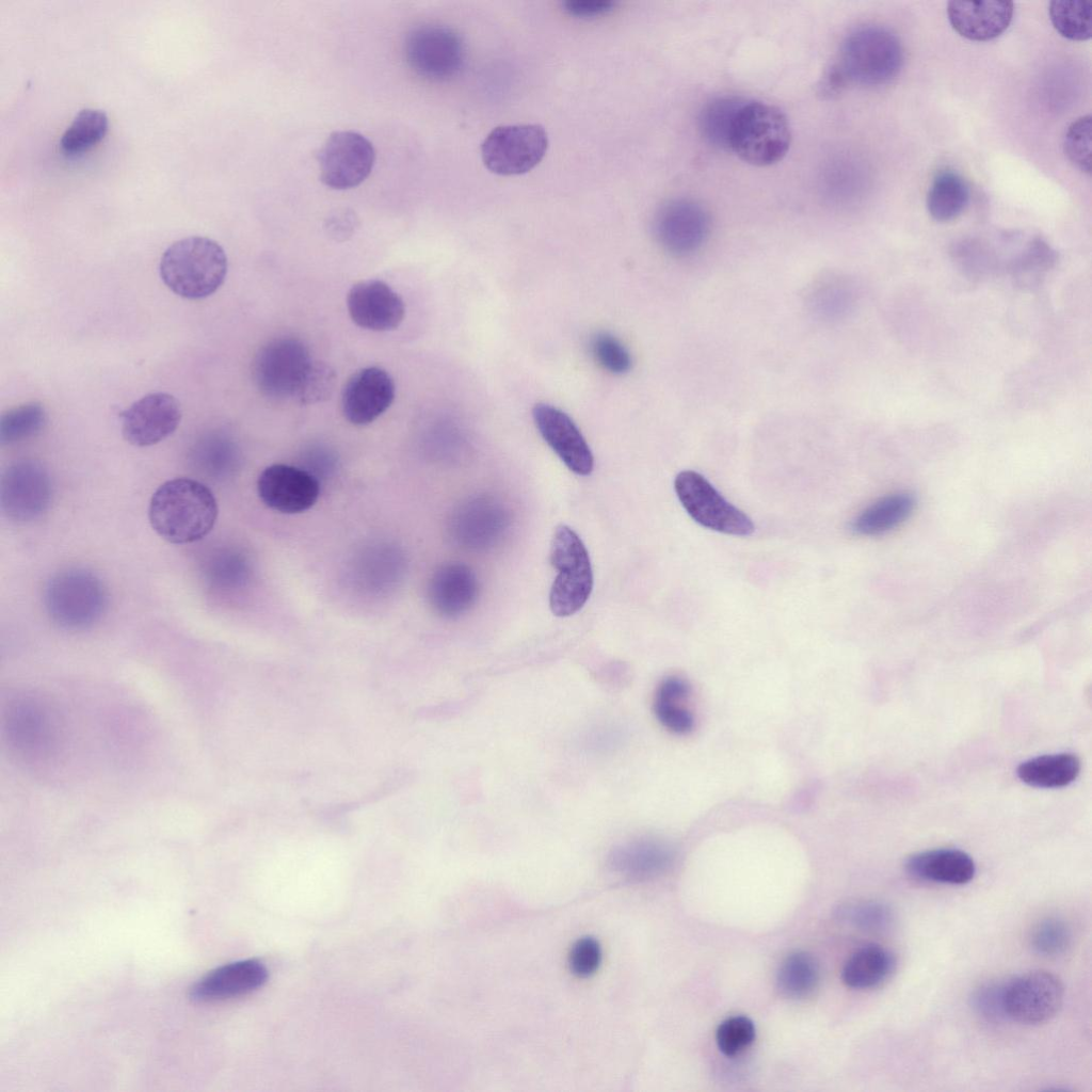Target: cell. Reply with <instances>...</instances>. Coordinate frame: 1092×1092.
<instances>
[{
    "label": "cell",
    "mask_w": 1092,
    "mask_h": 1092,
    "mask_svg": "<svg viewBox=\"0 0 1092 1092\" xmlns=\"http://www.w3.org/2000/svg\"><path fill=\"white\" fill-rule=\"evenodd\" d=\"M591 352L596 363L606 371L623 374L631 367V357L627 349L614 336L598 333L591 340Z\"/></svg>",
    "instance_id": "44"
},
{
    "label": "cell",
    "mask_w": 1092,
    "mask_h": 1092,
    "mask_svg": "<svg viewBox=\"0 0 1092 1092\" xmlns=\"http://www.w3.org/2000/svg\"><path fill=\"white\" fill-rule=\"evenodd\" d=\"M51 498L50 476L38 461L19 460L3 471L1 509L10 519L28 523L38 518L49 508Z\"/></svg>",
    "instance_id": "12"
},
{
    "label": "cell",
    "mask_w": 1092,
    "mask_h": 1092,
    "mask_svg": "<svg viewBox=\"0 0 1092 1092\" xmlns=\"http://www.w3.org/2000/svg\"><path fill=\"white\" fill-rule=\"evenodd\" d=\"M897 960L893 951L879 944H868L846 961L841 979L855 990H868L881 985L895 971Z\"/></svg>",
    "instance_id": "26"
},
{
    "label": "cell",
    "mask_w": 1092,
    "mask_h": 1092,
    "mask_svg": "<svg viewBox=\"0 0 1092 1092\" xmlns=\"http://www.w3.org/2000/svg\"><path fill=\"white\" fill-rule=\"evenodd\" d=\"M1063 999L1062 981L1048 970H1030L1005 983L1006 1015L1021 1024L1047 1023L1059 1012Z\"/></svg>",
    "instance_id": "11"
},
{
    "label": "cell",
    "mask_w": 1092,
    "mask_h": 1092,
    "mask_svg": "<svg viewBox=\"0 0 1092 1092\" xmlns=\"http://www.w3.org/2000/svg\"><path fill=\"white\" fill-rule=\"evenodd\" d=\"M532 414L542 437L567 468L579 476L590 475L594 467L592 451L569 416L545 403L536 404Z\"/></svg>",
    "instance_id": "20"
},
{
    "label": "cell",
    "mask_w": 1092,
    "mask_h": 1092,
    "mask_svg": "<svg viewBox=\"0 0 1092 1092\" xmlns=\"http://www.w3.org/2000/svg\"><path fill=\"white\" fill-rule=\"evenodd\" d=\"M564 11L578 18H595L611 12L613 0H568L562 3Z\"/></svg>",
    "instance_id": "49"
},
{
    "label": "cell",
    "mask_w": 1092,
    "mask_h": 1092,
    "mask_svg": "<svg viewBox=\"0 0 1092 1092\" xmlns=\"http://www.w3.org/2000/svg\"><path fill=\"white\" fill-rule=\"evenodd\" d=\"M268 979L266 966L248 959L216 967L196 981L189 997L196 1002H208L247 994L260 987Z\"/></svg>",
    "instance_id": "22"
},
{
    "label": "cell",
    "mask_w": 1092,
    "mask_h": 1092,
    "mask_svg": "<svg viewBox=\"0 0 1092 1092\" xmlns=\"http://www.w3.org/2000/svg\"><path fill=\"white\" fill-rule=\"evenodd\" d=\"M124 438L136 447L160 443L175 432L181 420L177 399L167 392L148 394L122 413Z\"/></svg>",
    "instance_id": "16"
},
{
    "label": "cell",
    "mask_w": 1092,
    "mask_h": 1092,
    "mask_svg": "<svg viewBox=\"0 0 1092 1092\" xmlns=\"http://www.w3.org/2000/svg\"><path fill=\"white\" fill-rule=\"evenodd\" d=\"M954 259L964 274L971 278L984 277L995 269L992 255L974 245L960 247L954 253Z\"/></svg>",
    "instance_id": "48"
},
{
    "label": "cell",
    "mask_w": 1092,
    "mask_h": 1092,
    "mask_svg": "<svg viewBox=\"0 0 1092 1092\" xmlns=\"http://www.w3.org/2000/svg\"><path fill=\"white\" fill-rule=\"evenodd\" d=\"M211 489L198 480L180 477L165 481L152 494L148 518L156 533L172 544L205 537L218 518Z\"/></svg>",
    "instance_id": "1"
},
{
    "label": "cell",
    "mask_w": 1092,
    "mask_h": 1092,
    "mask_svg": "<svg viewBox=\"0 0 1092 1092\" xmlns=\"http://www.w3.org/2000/svg\"><path fill=\"white\" fill-rule=\"evenodd\" d=\"M203 574L212 590L229 592L244 585L248 577V565L241 553L220 549L205 561Z\"/></svg>",
    "instance_id": "35"
},
{
    "label": "cell",
    "mask_w": 1092,
    "mask_h": 1092,
    "mask_svg": "<svg viewBox=\"0 0 1092 1092\" xmlns=\"http://www.w3.org/2000/svg\"><path fill=\"white\" fill-rule=\"evenodd\" d=\"M969 202V188L965 179L952 170L938 172L928 190L927 209L937 222L958 218Z\"/></svg>",
    "instance_id": "31"
},
{
    "label": "cell",
    "mask_w": 1092,
    "mask_h": 1092,
    "mask_svg": "<svg viewBox=\"0 0 1092 1092\" xmlns=\"http://www.w3.org/2000/svg\"><path fill=\"white\" fill-rule=\"evenodd\" d=\"M108 128L109 119L102 110L83 109L62 134L61 148L69 156L82 154L99 143L107 134Z\"/></svg>",
    "instance_id": "33"
},
{
    "label": "cell",
    "mask_w": 1092,
    "mask_h": 1092,
    "mask_svg": "<svg viewBox=\"0 0 1092 1092\" xmlns=\"http://www.w3.org/2000/svg\"><path fill=\"white\" fill-rule=\"evenodd\" d=\"M1091 116H1080L1067 128L1063 148L1069 160L1080 171L1091 173Z\"/></svg>",
    "instance_id": "42"
},
{
    "label": "cell",
    "mask_w": 1092,
    "mask_h": 1092,
    "mask_svg": "<svg viewBox=\"0 0 1092 1092\" xmlns=\"http://www.w3.org/2000/svg\"><path fill=\"white\" fill-rule=\"evenodd\" d=\"M674 488L686 512L701 526L737 536L753 533L751 518L728 502L701 473L680 471L675 478Z\"/></svg>",
    "instance_id": "9"
},
{
    "label": "cell",
    "mask_w": 1092,
    "mask_h": 1092,
    "mask_svg": "<svg viewBox=\"0 0 1092 1092\" xmlns=\"http://www.w3.org/2000/svg\"><path fill=\"white\" fill-rule=\"evenodd\" d=\"M755 1027L746 1016H733L723 1021L716 1033L719 1049L728 1057L736 1056L754 1041Z\"/></svg>",
    "instance_id": "43"
},
{
    "label": "cell",
    "mask_w": 1092,
    "mask_h": 1092,
    "mask_svg": "<svg viewBox=\"0 0 1092 1092\" xmlns=\"http://www.w3.org/2000/svg\"><path fill=\"white\" fill-rule=\"evenodd\" d=\"M744 100L737 96H723L704 107L700 115V130L708 143L728 150L733 124Z\"/></svg>",
    "instance_id": "34"
},
{
    "label": "cell",
    "mask_w": 1092,
    "mask_h": 1092,
    "mask_svg": "<svg viewBox=\"0 0 1092 1092\" xmlns=\"http://www.w3.org/2000/svg\"><path fill=\"white\" fill-rule=\"evenodd\" d=\"M1049 18L1059 34L1072 41H1087L1092 34V2L1055 0L1049 3Z\"/></svg>",
    "instance_id": "36"
},
{
    "label": "cell",
    "mask_w": 1092,
    "mask_h": 1092,
    "mask_svg": "<svg viewBox=\"0 0 1092 1092\" xmlns=\"http://www.w3.org/2000/svg\"><path fill=\"white\" fill-rule=\"evenodd\" d=\"M674 857L673 850L663 841L642 838L616 847L610 856L615 871L645 879L663 872Z\"/></svg>",
    "instance_id": "25"
},
{
    "label": "cell",
    "mask_w": 1092,
    "mask_h": 1092,
    "mask_svg": "<svg viewBox=\"0 0 1092 1092\" xmlns=\"http://www.w3.org/2000/svg\"><path fill=\"white\" fill-rule=\"evenodd\" d=\"M550 562L558 572L549 593L550 609L557 616H569L582 608L593 589L589 552L569 527L560 526L556 529Z\"/></svg>",
    "instance_id": "6"
},
{
    "label": "cell",
    "mask_w": 1092,
    "mask_h": 1092,
    "mask_svg": "<svg viewBox=\"0 0 1092 1092\" xmlns=\"http://www.w3.org/2000/svg\"><path fill=\"white\" fill-rule=\"evenodd\" d=\"M257 491L262 502L280 513L296 514L310 509L320 496V482L304 468L273 464L259 475Z\"/></svg>",
    "instance_id": "17"
},
{
    "label": "cell",
    "mask_w": 1092,
    "mask_h": 1092,
    "mask_svg": "<svg viewBox=\"0 0 1092 1092\" xmlns=\"http://www.w3.org/2000/svg\"><path fill=\"white\" fill-rule=\"evenodd\" d=\"M1029 942L1035 953L1056 957L1064 953L1070 947L1072 932L1064 920L1058 917H1047L1032 928Z\"/></svg>",
    "instance_id": "41"
},
{
    "label": "cell",
    "mask_w": 1092,
    "mask_h": 1092,
    "mask_svg": "<svg viewBox=\"0 0 1092 1092\" xmlns=\"http://www.w3.org/2000/svg\"><path fill=\"white\" fill-rule=\"evenodd\" d=\"M601 960V950L597 941L583 937L577 941L569 953L572 971L579 977H588L596 971Z\"/></svg>",
    "instance_id": "46"
},
{
    "label": "cell",
    "mask_w": 1092,
    "mask_h": 1092,
    "mask_svg": "<svg viewBox=\"0 0 1092 1092\" xmlns=\"http://www.w3.org/2000/svg\"><path fill=\"white\" fill-rule=\"evenodd\" d=\"M905 870L921 881L963 885L974 879L976 866L966 852L942 848L911 855L905 862Z\"/></svg>",
    "instance_id": "24"
},
{
    "label": "cell",
    "mask_w": 1092,
    "mask_h": 1092,
    "mask_svg": "<svg viewBox=\"0 0 1092 1092\" xmlns=\"http://www.w3.org/2000/svg\"><path fill=\"white\" fill-rule=\"evenodd\" d=\"M840 919L863 931L879 932L889 929L895 921L893 909L877 900L846 903L837 912Z\"/></svg>",
    "instance_id": "39"
},
{
    "label": "cell",
    "mask_w": 1092,
    "mask_h": 1092,
    "mask_svg": "<svg viewBox=\"0 0 1092 1092\" xmlns=\"http://www.w3.org/2000/svg\"><path fill=\"white\" fill-rule=\"evenodd\" d=\"M1014 4L1010 1H949L948 20L963 37L985 42L996 38L1010 26Z\"/></svg>",
    "instance_id": "23"
},
{
    "label": "cell",
    "mask_w": 1092,
    "mask_h": 1092,
    "mask_svg": "<svg viewBox=\"0 0 1092 1092\" xmlns=\"http://www.w3.org/2000/svg\"><path fill=\"white\" fill-rule=\"evenodd\" d=\"M307 347L293 337L269 341L256 354L253 376L258 389L272 399L299 398L314 367Z\"/></svg>",
    "instance_id": "7"
},
{
    "label": "cell",
    "mask_w": 1092,
    "mask_h": 1092,
    "mask_svg": "<svg viewBox=\"0 0 1092 1092\" xmlns=\"http://www.w3.org/2000/svg\"><path fill=\"white\" fill-rule=\"evenodd\" d=\"M916 504L906 492L887 495L864 509L852 521L851 530L858 535H878L902 524Z\"/></svg>",
    "instance_id": "28"
},
{
    "label": "cell",
    "mask_w": 1092,
    "mask_h": 1092,
    "mask_svg": "<svg viewBox=\"0 0 1092 1092\" xmlns=\"http://www.w3.org/2000/svg\"><path fill=\"white\" fill-rule=\"evenodd\" d=\"M335 373L324 364L315 362L299 396L302 403H314L327 398L334 387Z\"/></svg>",
    "instance_id": "47"
},
{
    "label": "cell",
    "mask_w": 1092,
    "mask_h": 1092,
    "mask_svg": "<svg viewBox=\"0 0 1092 1092\" xmlns=\"http://www.w3.org/2000/svg\"><path fill=\"white\" fill-rule=\"evenodd\" d=\"M691 687L676 675L663 678L658 685L653 703L654 713L661 725L675 734H687L694 727V717L685 704Z\"/></svg>",
    "instance_id": "27"
},
{
    "label": "cell",
    "mask_w": 1092,
    "mask_h": 1092,
    "mask_svg": "<svg viewBox=\"0 0 1092 1092\" xmlns=\"http://www.w3.org/2000/svg\"><path fill=\"white\" fill-rule=\"evenodd\" d=\"M1005 983L990 981L978 985L969 997V1003L974 1012L990 1023H1000L1007 1019L1003 1005Z\"/></svg>",
    "instance_id": "45"
},
{
    "label": "cell",
    "mask_w": 1092,
    "mask_h": 1092,
    "mask_svg": "<svg viewBox=\"0 0 1092 1092\" xmlns=\"http://www.w3.org/2000/svg\"><path fill=\"white\" fill-rule=\"evenodd\" d=\"M839 277L825 276L819 279L809 293V305L816 316L835 319L841 316L850 304V291Z\"/></svg>",
    "instance_id": "40"
},
{
    "label": "cell",
    "mask_w": 1092,
    "mask_h": 1092,
    "mask_svg": "<svg viewBox=\"0 0 1092 1092\" xmlns=\"http://www.w3.org/2000/svg\"><path fill=\"white\" fill-rule=\"evenodd\" d=\"M653 229L664 251L682 257L703 246L710 231V219L704 207L696 202L673 199L659 209Z\"/></svg>",
    "instance_id": "15"
},
{
    "label": "cell",
    "mask_w": 1092,
    "mask_h": 1092,
    "mask_svg": "<svg viewBox=\"0 0 1092 1092\" xmlns=\"http://www.w3.org/2000/svg\"><path fill=\"white\" fill-rule=\"evenodd\" d=\"M347 307L356 325L374 332L397 328L405 316L401 296L379 279H366L353 285L348 292Z\"/></svg>",
    "instance_id": "19"
},
{
    "label": "cell",
    "mask_w": 1092,
    "mask_h": 1092,
    "mask_svg": "<svg viewBox=\"0 0 1092 1092\" xmlns=\"http://www.w3.org/2000/svg\"><path fill=\"white\" fill-rule=\"evenodd\" d=\"M427 596L434 612L447 619L459 617L478 599V578L464 563L443 564L432 574Z\"/></svg>",
    "instance_id": "21"
},
{
    "label": "cell",
    "mask_w": 1092,
    "mask_h": 1092,
    "mask_svg": "<svg viewBox=\"0 0 1092 1092\" xmlns=\"http://www.w3.org/2000/svg\"><path fill=\"white\" fill-rule=\"evenodd\" d=\"M465 55L462 37L446 26L418 27L405 42V58L411 68L432 81H446L459 75Z\"/></svg>",
    "instance_id": "10"
},
{
    "label": "cell",
    "mask_w": 1092,
    "mask_h": 1092,
    "mask_svg": "<svg viewBox=\"0 0 1092 1092\" xmlns=\"http://www.w3.org/2000/svg\"><path fill=\"white\" fill-rule=\"evenodd\" d=\"M1080 760L1072 753L1042 755L1023 761L1018 778L1033 787L1059 788L1073 783L1080 772Z\"/></svg>",
    "instance_id": "29"
},
{
    "label": "cell",
    "mask_w": 1092,
    "mask_h": 1092,
    "mask_svg": "<svg viewBox=\"0 0 1092 1092\" xmlns=\"http://www.w3.org/2000/svg\"><path fill=\"white\" fill-rule=\"evenodd\" d=\"M511 515L497 498L480 495L460 504L450 519V533L463 548L482 551L494 548L505 536Z\"/></svg>",
    "instance_id": "14"
},
{
    "label": "cell",
    "mask_w": 1092,
    "mask_h": 1092,
    "mask_svg": "<svg viewBox=\"0 0 1092 1092\" xmlns=\"http://www.w3.org/2000/svg\"><path fill=\"white\" fill-rule=\"evenodd\" d=\"M548 148V136L537 124L503 125L494 128L481 144V157L491 172L520 175L534 168Z\"/></svg>",
    "instance_id": "8"
},
{
    "label": "cell",
    "mask_w": 1092,
    "mask_h": 1092,
    "mask_svg": "<svg viewBox=\"0 0 1092 1092\" xmlns=\"http://www.w3.org/2000/svg\"><path fill=\"white\" fill-rule=\"evenodd\" d=\"M396 387L390 374L380 367H366L353 373L341 392V411L352 424L373 422L391 405Z\"/></svg>",
    "instance_id": "18"
},
{
    "label": "cell",
    "mask_w": 1092,
    "mask_h": 1092,
    "mask_svg": "<svg viewBox=\"0 0 1092 1092\" xmlns=\"http://www.w3.org/2000/svg\"><path fill=\"white\" fill-rule=\"evenodd\" d=\"M160 277L175 294L199 300L213 294L227 274V257L212 239L191 236L170 245L159 264Z\"/></svg>",
    "instance_id": "2"
},
{
    "label": "cell",
    "mask_w": 1092,
    "mask_h": 1092,
    "mask_svg": "<svg viewBox=\"0 0 1092 1092\" xmlns=\"http://www.w3.org/2000/svg\"><path fill=\"white\" fill-rule=\"evenodd\" d=\"M790 142L789 123L778 108L745 99L735 117L728 150L750 164L767 166L785 157Z\"/></svg>",
    "instance_id": "4"
},
{
    "label": "cell",
    "mask_w": 1092,
    "mask_h": 1092,
    "mask_svg": "<svg viewBox=\"0 0 1092 1092\" xmlns=\"http://www.w3.org/2000/svg\"><path fill=\"white\" fill-rule=\"evenodd\" d=\"M902 63L903 50L898 37L886 28L868 25L847 35L838 69L845 80L877 86L894 80Z\"/></svg>",
    "instance_id": "5"
},
{
    "label": "cell",
    "mask_w": 1092,
    "mask_h": 1092,
    "mask_svg": "<svg viewBox=\"0 0 1092 1092\" xmlns=\"http://www.w3.org/2000/svg\"><path fill=\"white\" fill-rule=\"evenodd\" d=\"M44 601L54 624L80 631L101 620L109 606V593L97 575L74 567L55 574L48 581Z\"/></svg>",
    "instance_id": "3"
},
{
    "label": "cell",
    "mask_w": 1092,
    "mask_h": 1092,
    "mask_svg": "<svg viewBox=\"0 0 1092 1092\" xmlns=\"http://www.w3.org/2000/svg\"><path fill=\"white\" fill-rule=\"evenodd\" d=\"M819 978L817 960L806 951H796L782 962L776 975V985L783 996L801 999L814 992Z\"/></svg>",
    "instance_id": "32"
},
{
    "label": "cell",
    "mask_w": 1092,
    "mask_h": 1092,
    "mask_svg": "<svg viewBox=\"0 0 1092 1092\" xmlns=\"http://www.w3.org/2000/svg\"><path fill=\"white\" fill-rule=\"evenodd\" d=\"M47 423V413L39 402H28L10 408L0 418V443L10 445L38 434Z\"/></svg>",
    "instance_id": "37"
},
{
    "label": "cell",
    "mask_w": 1092,
    "mask_h": 1092,
    "mask_svg": "<svg viewBox=\"0 0 1092 1092\" xmlns=\"http://www.w3.org/2000/svg\"><path fill=\"white\" fill-rule=\"evenodd\" d=\"M374 160L375 151L368 139L354 131H336L319 152L321 180L332 189L354 188L369 176Z\"/></svg>",
    "instance_id": "13"
},
{
    "label": "cell",
    "mask_w": 1092,
    "mask_h": 1092,
    "mask_svg": "<svg viewBox=\"0 0 1092 1092\" xmlns=\"http://www.w3.org/2000/svg\"><path fill=\"white\" fill-rule=\"evenodd\" d=\"M1056 253L1042 240L1029 244L1011 264L1012 278L1018 286L1033 287L1055 266Z\"/></svg>",
    "instance_id": "38"
},
{
    "label": "cell",
    "mask_w": 1092,
    "mask_h": 1092,
    "mask_svg": "<svg viewBox=\"0 0 1092 1092\" xmlns=\"http://www.w3.org/2000/svg\"><path fill=\"white\" fill-rule=\"evenodd\" d=\"M193 468L208 479L221 480L229 477L237 468L239 453L236 445L221 433H210L199 438L191 449Z\"/></svg>",
    "instance_id": "30"
}]
</instances>
